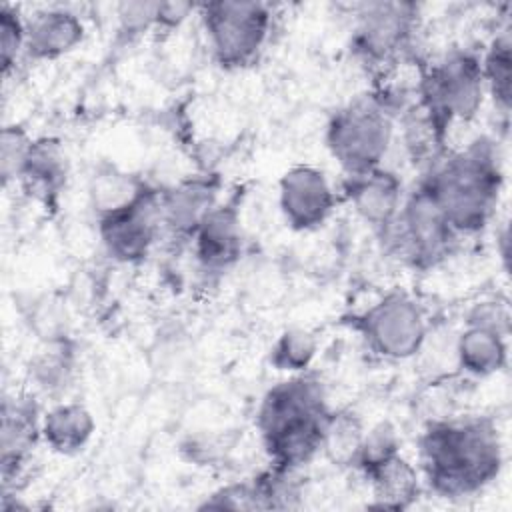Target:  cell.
I'll return each instance as SVG.
<instances>
[{
    "mask_svg": "<svg viewBox=\"0 0 512 512\" xmlns=\"http://www.w3.org/2000/svg\"><path fill=\"white\" fill-rule=\"evenodd\" d=\"M318 338L302 326L284 328L270 346V366L286 376L308 372L318 356Z\"/></svg>",
    "mask_w": 512,
    "mask_h": 512,
    "instance_id": "obj_26",
    "label": "cell"
},
{
    "mask_svg": "<svg viewBox=\"0 0 512 512\" xmlns=\"http://www.w3.org/2000/svg\"><path fill=\"white\" fill-rule=\"evenodd\" d=\"M76 366L78 354L70 338L42 342L26 366L30 390L48 402L64 400L68 390L74 386Z\"/></svg>",
    "mask_w": 512,
    "mask_h": 512,
    "instance_id": "obj_18",
    "label": "cell"
},
{
    "mask_svg": "<svg viewBox=\"0 0 512 512\" xmlns=\"http://www.w3.org/2000/svg\"><path fill=\"white\" fill-rule=\"evenodd\" d=\"M416 102L450 132L456 122L474 120L486 104L480 52L454 46L422 66Z\"/></svg>",
    "mask_w": 512,
    "mask_h": 512,
    "instance_id": "obj_5",
    "label": "cell"
},
{
    "mask_svg": "<svg viewBox=\"0 0 512 512\" xmlns=\"http://www.w3.org/2000/svg\"><path fill=\"white\" fill-rule=\"evenodd\" d=\"M416 182L460 238L480 234L494 220L504 190L500 146L490 136H476L460 150H446Z\"/></svg>",
    "mask_w": 512,
    "mask_h": 512,
    "instance_id": "obj_2",
    "label": "cell"
},
{
    "mask_svg": "<svg viewBox=\"0 0 512 512\" xmlns=\"http://www.w3.org/2000/svg\"><path fill=\"white\" fill-rule=\"evenodd\" d=\"M396 138V114L376 92L340 106L326 122L324 144L344 176L384 166Z\"/></svg>",
    "mask_w": 512,
    "mask_h": 512,
    "instance_id": "obj_4",
    "label": "cell"
},
{
    "mask_svg": "<svg viewBox=\"0 0 512 512\" xmlns=\"http://www.w3.org/2000/svg\"><path fill=\"white\" fill-rule=\"evenodd\" d=\"M160 192L150 190L138 202L96 218L98 238L108 258L118 264L144 262L162 234Z\"/></svg>",
    "mask_w": 512,
    "mask_h": 512,
    "instance_id": "obj_10",
    "label": "cell"
},
{
    "mask_svg": "<svg viewBox=\"0 0 512 512\" xmlns=\"http://www.w3.org/2000/svg\"><path fill=\"white\" fill-rule=\"evenodd\" d=\"M200 508H230V510H260L256 488L250 480L232 482L210 492Z\"/></svg>",
    "mask_w": 512,
    "mask_h": 512,
    "instance_id": "obj_32",
    "label": "cell"
},
{
    "mask_svg": "<svg viewBox=\"0 0 512 512\" xmlns=\"http://www.w3.org/2000/svg\"><path fill=\"white\" fill-rule=\"evenodd\" d=\"M406 190L402 176L388 166L356 176H344L342 180V196L352 206L356 218L372 228L376 236L398 216Z\"/></svg>",
    "mask_w": 512,
    "mask_h": 512,
    "instance_id": "obj_13",
    "label": "cell"
},
{
    "mask_svg": "<svg viewBox=\"0 0 512 512\" xmlns=\"http://www.w3.org/2000/svg\"><path fill=\"white\" fill-rule=\"evenodd\" d=\"M456 366L474 378H488L508 366V336L464 324L454 340Z\"/></svg>",
    "mask_w": 512,
    "mask_h": 512,
    "instance_id": "obj_20",
    "label": "cell"
},
{
    "mask_svg": "<svg viewBox=\"0 0 512 512\" xmlns=\"http://www.w3.org/2000/svg\"><path fill=\"white\" fill-rule=\"evenodd\" d=\"M398 452H402V440H400L396 428L388 420H382V422L366 428L354 468L362 476H366L370 470H374L382 462L390 460Z\"/></svg>",
    "mask_w": 512,
    "mask_h": 512,
    "instance_id": "obj_28",
    "label": "cell"
},
{
    "mask_svg": "<svg viewBox=\"0 0 512 512\" xmlns=\"http://www.w3.org/2000/svg\"><path fill=\"white\" fill-rule=\"evenodd\" d=\"M338 190L328 174L312 164L290 166L278 180V210L294 232H312L332 216Z\"/></svg>",
    "mask_w": 512,
    "mask_h": 512,
    "instance_id": "obj_12",
    "label": "cell"
},
{
    "mask_svg": "<svg viewBox=\"0 0 512 512\" xmlns=\"http://www.w3.org/2000/svg\"><path fill=\"white\" fill-rule=\"evenodd\" d=\"M218 204V180L214 176H186L160 192L162 232L190 242L196 228Z\"/></svg>",
    "mask_w": 512,
    "mask_h": 512,
    "instance_id": "obj_15",
    "label": "cell"
},
{
    "mask_svg": "<svg viewBox=\"0 0 512 512\" xmlns=\"http://www.w3.org/2000/svg\"><path fill=\"white\" fill-rule=\"evenodd\" d=\"M158 2H122L116 6L118 32L128 40L156 30Z\"/></svg>",
    "mask_w": 512,
    "mask_h": 512,
    "instance_id": "obj_31",
    "label": "cell"
},
{
    "mask_svg": "<svg viewBox=\"0 0 512 512\" xmlns=\"http://www.w3.org/2000/svg\"><path fill=\"white\" fill-rule=\"evenodd\" d=\"M378 238L390 256L414 270L436 268L460 240L440 206L418 182L406 190L398 216Z\"/></svg>",
    "mask_w": 512,
    "mask_h": 512,
    "instance_id": "obj_7",
    "label": "cell"
},
{
    "mask_svg": "<svg viewBox=\"0 0 512 512\" xmlns=\"http://www.w3.org/2000/svg\"><path fill=\"white\" fill-rule=\"evenodd\" d=\"M260 510H290L298 508L304 498L302 470L270 464L252 478Z\"/></svg>",
    "mask_w": 512,
    "mask_h": 512,
    "instance_id": "obj_25",
    "label": "cell"
},
{
    "mask_svg": "<svg viewBox=\"0 0 512 512\" xmlns=\"http://www.w3.org/2000/svg\"><path fill=\"white\" fill-rule=\"evenodd\" d=\"M68 182V160L56 138H34L18 176L20 190L46 208L58 204Z\"/></svg>",
    "mask_w": 512,
    "mask_h": 512,
    "instance_id": "obj_17",
    "label": "cell"
},
{
    "mask_svg": "<svg viewBox=\"0 0 512 512\" xmlns=\"http://www.w3.org/2000/svg\"><path fill=\"white\" fill-rule=\"evenodd\" d=\"M192 256L200 272L220 276L232 270L244 254V230L234 204H218L190 238Z\"/></svg>",
    "mask_w": 512,
    "mask_h": 512,
    "instance_id": "obj_14",
    "label": "cell"
},
{
    "mask_svg": "<svg viewBox=\"0 0 512 512\" xmlns=\"http://www.w3.org/2000/svg\"><path fill=\"white\" fill-rule=\"evenodd\" d=\"M32 390L4 394L0 410V470L2 492L14 490L36 446L42 442L44 408Z\"/></svg>",
    "mask_w": 512,
    "mask_h": 512,
    "instance_id": "obj_11",
    "label": "cell"
},
{
    "mask_svg": "<svg viewBox=\"0 0 512 512\" xmlns=\"http://www.w3.org/2000/svg\"><path fill=\"white\" fill-rule=\"evenodd\" d=\"M464 324L488 328L504 336H510V308L504 300H498V298L480 300L468 308L464 316Z\"/></svg>",
    "mask_w": 512,
    "mask_h": 512,
    "instance_id": "obj_33",
    "label": "cell"
},
{
    "mask_svg": "<svg viewBox=\"0 0 512 512\" xmlns=\"http://www.w3.org/2000/svg\"><path fill=\"white\" fill-rule=\"evenodd\" d=\"M364 434L366 424L360 414L350 408H332L324 424L320 454L336 468H354Z\"/></svg>",
    "mask_w": 512,
    "mask_h": 512,
    "instance_id": "obj_23",
    "label": "cell"
},
{
    "mask_svg": "<svg viewBox=\"0 0 512 512\" xmlns=\"http://www.w3.org/2000/svg\"><path fill=\"white\" fill-rule=\"evenodd\" d=\"M330 410L326 388L310 370L272 384L256 410V428L270 464L304 470L320 454Z\"/></svg>",
    "mask_w": 512,
    "mask_h": 512,
    "instance_id": "obj_3",
    "label": "cell"
},
{
    "mask_svg": "<svg viewBox=\"0 0 512 512\" xmlns=\"http://www.w3.org/2000/svg\"><path fill=\"white\" fill-rule=\"evenodd\" d=\"M96 432V420L90 408L76 400H56L44 408L42 444L60 456L82 452Z\"/></svg>",
    "mask_w": 512,
    "mask_h": 512,
    "instance_id": "obj_19",
    "label": "cell"
},
{
    "mask_svg": "<svg viewBox=\"0 0 512 512\" xmlns=\"http://www.w3.org/2000/svg\"><path fill=\"white\" fill-rule=\"evenodd\" d=\"M364 478L372 490L374 506L390 510L410 508L420 498L424 484L418 464L410 462L402 452L370 470Z\"/></svg>",
    "mask_w": 512,
    "mask_h": 512,
    "instance_id": "obj_21",
    "label": "cell"
},
{
    "mask_svg": "<svg viewBox=\"0 0 512 512\" xmlns=\"http://www.w3.org/2000/svg\"><path fill=\"white\" fill-rule=\"evenodd\" d=\"M20 58H26V14L10 2L0 4V66L10 76Z\"/></svg>",
    "mask_w": 512,
    "mask_h": 512,
    "instance_id": "obj_27",
    "label": "cell"
},
{
    "mask_svg": "<svg viewBox=\"0 0 512 512\" xmlns=\"http://www.w3.org/2000/svg\"><path fill=\"white\" fill-rule=\"evenodd\" d=\"M504 468V442L488 416L432 420L418 436L422 482L442 498H466L490 486Z\"/></svg>",
    "mask_w": 512,
    "mask_h": 512,
    "instance_id": "obj_1",
    "label": "cell"
},
{
    "mask_svg": "<svg viewBox=\"0 0 512 512\" xmlns=\"http://www.w3.org/2000/svg\"><path fill=\"white\" fill-rule=\"evenodd\" d=\"M198 4L190 2H158L156 30L174 32L178 30L192 14H196Z\"/></svg>",
    "mask_w": 512,
    "mask_h": 512,
    "instance_id": "obj_34",
    "label": "cell"
},
{
    "mask_svg": "<svg viewBox=\"0 0 512 512\" xmlns=\"http://www.w3.org/2000/svg\"><path fill=\"white\" fill-rule=\"evenodd\" d=\"M482 78L486 88V100L492 102L494 110L508 118L512 100V38L510 24H504L480 52Z\"/></svg>",
    "mask_w": 512,
    "mask_h": 512,
    "instance_id": "obj_22",
    "label": "cell"
},
{
    "mask_svg": "<svg viewBox=\"0 0 512 512\" xmlns=\"http://www.w3.org/2000/svg\"><path fill=\"white\" fill-rule=\"evenodd\" d=\"M356 330L374 356L390 362H404L420 354L430 334L420 302L398 288L386 292L358 314Z\"/></svg>",
    "mask_w": 512,
    "mask_h": 512,
    "instance_id": "obj_9",
    "label": "cell"
},
{
    "mask_svg": "<svg viewBox=\"0 0 512 512\" xmlns=\"http://www.w3.org/2000/svg\"><path fill=\"white\" fill-rule=\"evenodd\" d=\"M32 136L20 124H6L0 134V178L2 186L8 188L10 184L18 182L20 170L28 156Z\"/></svg>",
    "mask_w": 512,
    "mask_h": 512,
    "instance_id": "obj_29",
    "label": "cell"
},
{
    "mask_svg": "<svg viewBox=\"0 0 512 512\" xmlns=\"http://www.w3.org/2000/svg\"><path fill=\"white\" fill-rule=\"evenodd\" d=\"M496 250H498V256L502 258V264H504V270H508V262H510V230H508V224H502V228L496 232Z\"/></svg>",
    "mask_w": 512,
    "mask_h": 512,
    "instance_id": "obj_35",
    "label": "cell"
},
{
    "mask_svg": "<svg viewBox=\"0 0 512 512\" xmlns=\"http://www.w3.org/2000/svg\"><path fill=\"white\" fill-rule=\"evenodd\" d=\"M86 40V22L70 6L50 4L26 14V58L58 60Z\"/></svg>",
    "mask_w": 512,
    "mask_h": 512,
    "instance_id": "obj_16",
    "label": "cell"
},
{
    "mask_svg": "<svg viewBox=\"0 0 512 512\" xmlns=\"http://www.w3.org/2000/svg\"><path fill=\"white\" fill-rule=\"evenodd\" d=\"M420 28L414 2H362L354 8L352 54L370 70L384 72L410 52Z\"/></svg>",
    "mask_w": 512,
    "mask_h": 512,
    "instance_id": "obj_8",
    "label": "cell"
},
{
    "mask_svg": "<svg viewBox=\"0 0 512 512\" xmlns=\"http://www.w3.org/2000/svg\"><path fill=\"white\" fill-rule=\"evenodd\" d=\"M30 330L40 338V342H54L70 338L68 334V316L62 302L54 298H38L26 314Z\"/></svg>",
    "mask_w": 512,
    "mask_h": 512,
    "instance_id": "obj_30",
    "label": "cell"
},
{
    "mask_svg": "<svg viewBox=\"0 0 512 512\" xmlns=\"http://www.w3.org/2000/svg\"><path fill=\"white\" fill-rule=\"evenodd\" d=\"M196 16L212 60L224 70L256 62L270 40L274 10L258 0H216L198 4Z\"/></svg>",
    "mask_w": 512,
    "mask_h": 512,
    "instance_id": "obj_6",
    "label": "cell"
},
{
    "mask_svg": "<svg viewBox=\"0 0 512 512\" xmlns=\"http://www.w3.org/2000/svg\"><path fill=\"white\" fill-rule=\"evenodd\" d=\"M154 188L156 186H152L142 176L120 172V170H106V172H98L92 178L90 204L96 218H100L138 202L142 196H146Z\"/></svg>",
    "mask_w": 512,
    "mask_h": 512,
    "instance_id": "obj_24",
    "label": "cell"
}]
</instances>
